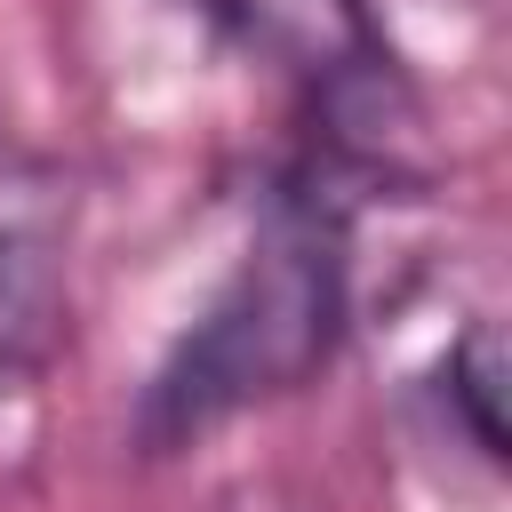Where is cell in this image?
Masks as SVG:
<instances>
[{"mask_svg": "<svg viewBox=\"0 0 512 512\" xmlns=\"http://www.w3.org/2000/svg\"><path fill=\"white\" fill-rule=\"evenodd\" d=\"M344 336V192L304 168L272 184L248 256L208 296V312L176 336L136 400V448L176 456L200 432L304 392Z\"/></svg>", "mask_w": 512, "mask_h": 512, "instance_id": "1", "label": "cell"}, {"mask_svg": "<svg viewBox=\"0 0 512 512\" xmlns=\"http://www.w3.org/2000/svg\"><path fill=\"white\" fill-rule=\"evenodd\" d=\"M240 56L272 64L312 128H320V176H392L400 144L416 128V88L376 24L368 0H192Z\"/></svg>", "mask_w": 512, "mask_h": 512, "instance_id": "2", "label": "cell"}, {"mask_svg": "<svg viewBox=\"0 0 512 512\" xmlns=\"http://www.w3.org/2000/svg\"><path fill=\"white\" fill-rule=\"evenodd\" d=\"M72 184L0 152V376H40L72 320Z\"/></svg>", "mask_w": 512, "mask_h": 512, "instance_id": "3", "label": "cell"}, {"mask_svg": "<svg viewBox=\"0 0 512 512\" xmlns=\"http://www.w3.org/2000/svg\"><path fill=\"white\" fill-rule=\"evenodd\" d=\"M440 416L472 440L480 464H504V336L496 320H472L440 360Z\"/></svg>", "mask_w": 512, "mask_h": 512, "instance_id": "4", "label": "cell"}, {"mask_svg": "<svg viewBox=\"0 0 512 512\" xmlns=\"http://www.w3.org/2000/svg\"><path fill=\"white\" fill-rule=\"evenodd\" d=\"M216 512H304V504H296V496H288L280 480H248V488H232V496H224Z\"/></svg>", "mask_w": 512, "mask_h": 512, "instance_id": "5", "label": "cell"}]
</instances>
